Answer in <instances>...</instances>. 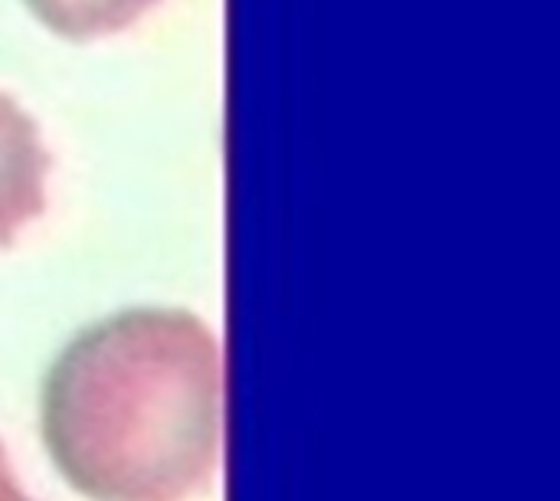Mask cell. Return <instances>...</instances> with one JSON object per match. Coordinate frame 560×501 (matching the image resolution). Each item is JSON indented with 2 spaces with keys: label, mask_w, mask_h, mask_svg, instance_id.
Segmentation results:
<instances>
[{
  "label": "cell",
  "mask_w": 560,
  "mask_h": 501,
  "mask_svg": "<svg viewBox=\"0 0 560 501\" xmlns=\"http://www.w3.org/2000/svg\"><path fill=\"white\" fill-rule=\"evenodd\" d=\"M43 440L89 501H184L223 436V351L184 308H128L85 331L43 384Z\"/></svg>",
  "instance_id": "cell-1"
},
{
  "label": "cell",
  "mask_w": 560,
  "mask_h": 501,
  "mask_svg": "<svg viewBox=\"0 0 560 501\" xmlns=\"http://www.w3.org/2000/svg\"><path fill=\"white\" fill-rule=\"evenodd\" d=\"M49 154L36 121L0 92V246L46 210Z\"/></svg>",
  "instance_id": "cell-2"
},
{
  "label": "cell",
  "mask_w": 560,
  "mask_h": 501,
  "mask_svg": "<svg viewBox=\"0 0 560 501\" xmlns=\"http://www.w3.org/2000/svg\"><path fill=\"white\" fill-rule=\"evenodd\" d=\"M158 0H26L33 16L66 39H98L138 23Z\"/></svg>",
  "instance_id": "cell-3"
},
{
  "label": "cell",
  "mask_w": 560,
  "mask_h": 501,
  "mask_svg": "<svg viewBox=\"0 0 560 501\" xmlns=\"http://www.w3.org/2000/svg\"><path fill=\"white\" fill-rule=\"evenodd\" d=\"M0 501H30L20 492V486H16V479H13V469H10V463H7L3 446H0Z\"/></svg>",
  "instance_id": "cell-4"
}]
</instances>
